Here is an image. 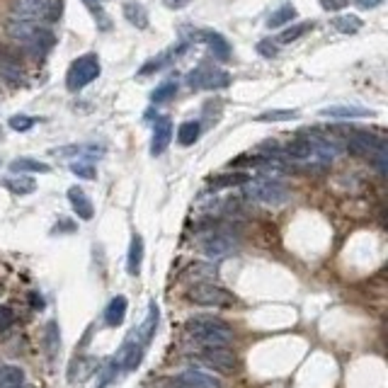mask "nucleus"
Listing matches in <instances>:
<instances>
[{
  "mask_svg": "<svg viewBox=\"0 0 388 388\" xmlns=\"http://www.w3.org/2000/svg\"><path fill=\"white\" fill-rule=\"evenodd\" d=\"M51 168H49L47 163H42V160H34V158H17L10 163V172H49Z\"/></svg>",
  "mask_w": 388,
  "mask_h": 388,
  "instance_id": "obj_26",
  "label": "nucleus"
},
{
  "mask_svg": "<svg viewBox=\"0 0 388 388\" xmlns=\"http://www.w3.org/2000/svg\"><path fill=\"white\" fill-rule=\"evenodd\" d=\"M311 22H298V25H292L289 29H284L282 34H279V42L282 44H292V42H296L298 37H303L306 32H311Z\"/></svg>",
  "mask_w": 388,
  "mask_h": 388,
  "instance_id": "obj_34",
  "label": "nucleus"
},
{
  "mask_svg": "<svg viewBox=\"0 0 388 388\" xmlns=\"http://www.w3.org/2000/svg\"><path fill=\"white\" fill-rule=\"evenodd\" d=\"M165 64H168V53H163V56H158V59L148 61V64H146L144 68L138 70V75H148V73H153V70H160Z\"/></svg>",
  "mask_w": 388,
  "mask_h": 388,
  "instance_id": "obj_38",
  "label": "nucleus"
},
{
  "mask_svg": "<svg viewBox=\"0 0 388 388\" xmlns=\"http://www.w3.org/2000/svg\"><path fill=\"white\" fill-rule=\"evenodd\" d=\"M70 170H73L78 177H83V180H92V177H95V168H92V163H88V160L70 163Z\"/></svg>",
  "mask_w": 388,
  "mask_h": 388,
  "instance_id": "obj_36",
  "label": "nucleus"
},
{
  "mask_svg": "<svg viewBox=\"0 0 388 388\" xmlns=\"http://www.w3.org/2000/svg\"><path fill=\"white\" fill-rule=\"evenodd\" d=\"M296 8L294 5H282L279 10H274L270 15V20H267V27L270 29H276V27H282V25H287V22H292V20H296Z\"/></svg>",
  "mask_w": 388,
  "mask_h": 388,
  "instance_id": "obj_28",
  "label": "nucleus"
},
{
  "mask_svg": "<svg viewBox=\"0 0 388 388\" xmlns=\"http://www.w3.org/2000/svg\"><path fill=\"white\" fill-rule=\"evenodd\" d=\"M144 345H138V340L133 337H129L127 342H124L122 352H119V364H122L124 372H133V369H138V364H141V359H144Z\"/></svg>",
  "mask_w": 388,
  "mask_h": 388,
  "instance_id": "obj_15",
  "label": "nucleus"
},
{
  "mask_svg": "<svg viewBox=\"0 0 388 388\" xmlns=\"http://www.w3.org/2000/svg\"><path fill=\"white\" fill-rule=\"evenodd\" d=\"M359 10H374V8L383 5V0H352Z\"/></svg>",
  "mask_w": 388,
  "mask_h": 388,
  "instance_id": "obj_41",
  "label": "nucleus"
},
{
  "mask_svg": "<svg viewBox=\"0 0 388 388\" xmlns=\"http://www.w3.org/2000/svg\"><path fill=\"white\" fill-rule=\"evenodd\" d=\"M202 253L207 257H214V260H224V257L233 255L235 250L240 248V238L233 233V231H224L218 226V231H211L202 238L199 243Z\"/></svg>",
  "mask_w": 388,
  "mask_h": 388,
  "instance_id": "obj_6",
  "label": "nucleus"
},
{
  "mask_svg": "<svg viewBox=\"0 0 388 388\" xmlns=\"http://www.w3.org/2000/svg\"><path fill=\"white\" fill-rule=\"evenodd\" d=\"M245 199L257 204H265V207H282L289 202V190L282 182L272 180V177H257V180H248L243 185Z\"/></svg>",
  "mask_w": 388,
  "mask_h": 388,
  "instance_id": "obj_3",
  "label": "nucleus"
},
{
  "mask_svg": "<svg viewBox=\"0 0 388 388\" xmlns=\"http://www.w3.org/2000/svg\"><path fill=\"white\" fill-rule=\"evenodd\" d=\"M61 8H64L61 0H15V3H12V20L56 22L61 15Z\"/></svg>",
  "mask_w": 388,
  "mask_h": 388,
  "instance_id": "obj_4",
  "label": "nucleus"
},
{
  "mask_svg": "<svg viewBox=\"0 0 388 388\" xmlns=\"http://www.w3.org/2000/svg\"><path fill=\"white\" fill-rule=\"evenodd\" d=\"M175 92H177L175 80H165V83H160V86L151 92V100H153L155 105H160V102H168L170 97H175Z\"/></svg>",
  "mask_w": 388,
  "mask_h": 388,
  "instance_id": "obj_32",
  "label": "nucleus"
},
{
  "mask_svg": "<svg viewBox=\"0 0 388 388\" xmlns=\"http://www.w3.org/2000/svg\"><path fill=\"white\" fill-rule=\"evenodd\" d=\"M0 78L10 80V83H20V80L25 78L20 61L8 51H0Z\"/></svg>",
  "mask_w": 388,
  "mask_h": 388,
  "instance_id": "obj_21",
  "label": "nucleus"
},
{
  "mask_svg": "<svg viewBox=\"0 0 388 388\" xmlns=\"http://www.w3.org/2000/svg\"><path fill=\"white\" fill-rule=\"evenodd\" d=\"M202 37H204V42H207L209 51L214 53V59H218V61H229L231 59V44H229V39H226L224 34L207 29V32H202Z\"/></svg>",
  "mask_w": 388,
  "mask_h": 388,
  "instance_id": "obj_17",
  "label": "nucleus"
},
{
  "mask_svg": "<svg viewBox=\"0 0 388 388\" xmlns=\"http://www.w3.org/2000/svg\"><path fill=\"white\" fill-rule=\"evenodd\" d=\"M320 117H325V119H364V117H374V112L367 109V107H357V105H333V107H323V109H320Z\"/></svg>",
  "mask_w": 388,
  "mask_h": 388,
  "instance_id": "obj_14",
  "label": "nucleus"
},
{
  "mask_svg": "<svg viewBox=\"0 0 388 388\" xmlns=\"http://www.w3.org/2000/svg\"><path fill=\"white\" fill-rule=\"evenodd\" d=\"M296 109H270V112H262L255 117V122H289V119H296Z\"/></svg>",
  "mask_w": 388,
  "mask_h": 388,
  "instance_id": "obj_33",
  "label": "nucleus"
},
{
  "mask_svg": "<svg viewBox=\"0 0 388 388\" xmlns=\"http://www.w3.org/2000/svg\"><path fill=\"white\" fill-rule=\"evenodd\" d=\"M172 141V122L170 117H158L153 124V141H151V155H160L168 151Z\"/></svg>",
  "mask_w": 388,
  "mask_h": 388,
  "instance_id": "obj_13",
  "label": "nucleus"
},
{
  "mask_svg": "<svg viewBox=\"0 0 388 388\" xmlns=\"http://www.w3.org/2000/svg\"><path fill=\"white\" fill-rule=\"evenodd\" d=\"M197 359L202 364H207L209 369H216V372L233 374L240 367V359L233 350L229 347H202L197 352Z\"/></svg>",
  "mask_w": 388,
  "mask_h": 388,
  "instance_id": "obj_9",
  "label": "nucleus"
},
{
  "mask_svg": "<svg viewBox=\"0 0 388 388\" xmlns=\"http://www.w3.org/2000/svg\"><path fill=\"white\" fill-rule=\"evenodd\" d=\"M187 298L192 303H199V306H209V309H229L235 303V296L224 287H216V284H194L187 292Z\"/></svg>",
  "mask_w": 388,
  "mask_h": 388,
  "instance_id": "obj_7",
  "label": "nucleus"
},
{
  "mask_svg": "<svg viewBox=\"0 0 388 388\" xmlns=\"http://www.w3.org/2000/svg\"><path fill=\"white\" fill-rule=\"evenodd\" d=\"M127 298L124 296H114L112 301L107 303L105 309V323L112 325V328H117V325L124 323V318H127Z\"/></svg>",
  "mask_w": 388,
  "mask_h": 388,
  "instance_id": "obj_22",
  "label": "nucleus"
},
{
  "mask_svg": "<svg viewBox=\"0 0 388 388\" xmlns=\"http://www.w3.org/2000/svg\"><path fill=\"white\" fill-rule=\"evenodd\" d=\"M100 59H97L95 53H86V56H80L70 64L68 73H66V88L70 92H78L83 90L86 86H90L92 80L100 75Z\"/></svg>",
  "mask_w": 388,
  "mask_h": 388,
  "instance_id": "obj_5",
  "label": "nucleus"
},
{
  "mask_svg": "<svg viewBox=\"0 0 388 388\" xmlns=\"http://www.w3.org/2000/svg\"><path fill=\"white\" fill-rule=\"evenodd\" d=\"M250 180L248 172H229V175H216L209 180L211 190H226V187H243L245 182Z\"/></svg>",
  "mask_w": 388,
  "mask_h": 388,
  "instance_id": "obj_24",
  "label": "nucleus"
},
{
  "mask_svg": "<svg viewBox=\"0 0 388 388\" xmlns=\"http://www.w3.org/2000/svg\"><path fill=\"white\" fill-rule=\"evenodd\" d=\"M303 136H306V141L311 146V160H315V163H333L342 153V146L337 144L335 138L323 136L318 131H309Z\"/></svg>",
  "mask_w": 388,
  "mask_h": 388,
  "instance_id": "obj_11",
  "label": "nucleus"
},
{
  "mask_svg": "<svg viewBox=\"0 0 388 388\" xmlns=\"http://www.w3.org/2000/svg\"><path fill=\"white\" fill-rule=\"evenodd\" d=\"M177 386L180 388H224V383L216 376L202 372V369H185L177 376Z\"/></svg>",
  "mask_w": 388,
  "mask_h": 388,
  "instance_id": "obj_12",
  "label": "nucleus"
},
{
  "mask_svg": "<svg viewBox=\"0 0 388 388\" xmlns=\"http://www.w3.org/2000/svg\"><path fill=\"white\" fill-rule=\"evenodd\" d=\"M68 202H70V207H73V211L78 214V218H83V221H90L92 214H95L92 202L88 199V194L80 190V187H70V190H68Z\"/></svg>",
  "mask_w": 388,
  "mask_h": 388,
  "instance_id": "obj_18",
  "label": "nucleus"
},
{
  "mask_svg": "<svg viewBox=\"0 0 388 388\" xmlns=\"http://www.w3.org/2000/svg\"><path fill=\"white\" fill-rule=\"evenodd\" d=\"M100 3H105V0H86V5H100Z\"/></svg>",
  "mask_w": 388,
  "mask_h": 388,
  "instance_id": "obj_43",
  "label": "nucleus"
},
{
  "mask_svg": "<svg viewBox=\"0 0 388 388\" xmlns=\"http://www.w3.org/2000/svg\"><path fill=\"white\" fill-rule=\"evenodd\" d=\"M34 122H37L34 117H27V114H15V117H10V129H12V131H29V129L34 127Z\"/></svg>",
  "mask_w": 388,
  "mask_h": 388,
  "instance_id": "obj_35",
  "label": "nucleus"
},
{
  "mask_svg": "<svg viewBox=\"0 0 388 388\" xmlns=\"http://www.w3.org/2000/svg\"><path fill=\"white\" fill-rule=\"evenodd\" d=\"M124 17L129 20V25L138 27V29H146V27H148V12H146V8L141 5V3H136V0L124 3Z\"/></svg>",
  "mask_w": 388,
  "mask_h": 388,
  "instance_id": "obj_23",
  "label": "nucleus"
},
{
  "mask_svg": "<svg viewBox=\"0 0 388 388\" xmlns=\"http://www.w3.org/2000/svg\"><path fill=\"white\" fill-rule=\"evenodd\" d=\"M192 0H165V5L170 8V10H180V8L190 5Z\"/></svg>",
  "mask_w": 388,
  "mask_h": 388,
  "instance_id": "obj_42",
  "label": "nucleus"
},
{
  "mask_svg": "<svg viewBox=\"0 0 388 388\" xmlns=\"http://www.w3.org/2000/svg\"><path fill=\"white\" fill-rule=\"evenodd\" d=\"M333 27L342 34H357L359 29H362V20H359L357 15H340L333 20Z\"/></svg>",
  "mask_w": 388,
  "mask_h": 388,
  "instance_id": "obj_29",
  "label": "nucleus"
},
{
  "mask_svg": "<svg viewBox=\"0 0 388 388\" xmlns=\"http://www.w3.org/2000/svg\"><path fill=\"white\" fill-rule=\"evenodd\" d=\"M47 350L49 357H56V352L61 350V330L56 320H49L47 323Z\"/></svg>",
  "mask_w": 388,
  "mask_h": 388,
  "instance_id": "obj_31",
  "label": "nucleus"
},
{
  "mask_svg": "<svg viewBox=\"0 0 388 388\" xmlns=\"http://www.w3.org/2000/svg\"><path fill=\"white\" fill-rule=\"evenodd\" d=\"M3 185H5L12 194H32V192L37 190V182L29 180V177H22V175L20 177H5Z\"/></svg>",
  "mask_w": 388,
  "mask_h": 388,
  "instance_id": "obj_27",
  "label": "nucleus"
},
{
  "mask_svg": "<svg viewBox=\"0 0 388 388\" xmlns=\"http://www.w3.org/2000/svg\"><path fill=\"white\" fill-rule=\"evenodd\" d=\"M22 383H25V374L20 367H12V364L0 367V388H20Z\"/></svg>",
  "mask_w": 388,
  "mask_h": 388,
  "instance_id": "obj_25",
  "label": "nucleus"
},
{
  "mask_svg": "<svg viewBox=\"0 0 388 388\" xmlns=\"http://www.w3.org/2000/svg\"><path fill=\"white\" fill-rule=\"evenodd\" d=\"M8 32H10V37L15 39V42L20 44L29 56H37V59L47 56V53L51 51L53 42H56V37H53L51 29L39 27L37 22L12 20L10 25H8Z\"/></svg>",
  "mask_w": 388,
  "mask_h": 388,
  "instance_id": "obj_2",
  "label": "nucleus"
},
{
  "mask_svg": "<svg viewBox=\"0 0 388 388\" xmlns=\"http://www.w3.org/2000/svg\"><path fill=\"white\" fill-rule=\"evenodd\" d=\"M229 83L231 75L224 68H216V66L209 64H202L187 75V86L192 90H221V88H229Z\"/></svg>",
  "mask_w": 388,
  "mask_h": 388,
  "instance_id": "obj_8",
  "label": "nucleus"
},
{
  "mask_svg": "<svg viewBox=\"0 0 388 388\" xmlns=\"http://www.w3.org/2000/svg\"><path fill=\"white\" fill-rule=\"evenodd\" d=\"M144 265V238L138 233L131 235V243H129V257H127V270L131 276H136Z\"/></svg>",
  "mask_w": 388,
  "mask_h": 388,
  "instance_id": "obj_20",
  "label": "nucleus"
},
{
  "mask_svg": "<svg viewBox=\"0 0 388 388\" xmlns=\"http://www.w3.org/2000/svg\"><path fill=\"white\" fill-rule=\"evenodd\" d=\"M158 320H160V313H158V306L151 303L148 306V315H146V323L141 325L138 330H133V337L138 340V345H148L155 335V328H158Z\"/></svg>",
  "mask_w": 388,
  "mask_h": 388,
  "instance_id": "obj_19",
  "label": "nucleus"
},
{
  "mask_svg": "<svg viewBox=\"0 0 388 388\" xmlns=\"http://www.w3.org/2000/svg\"><path fill=\"white\" fill-rule=\"evenodd\" d=\"M347 151L354 155L374 158V155L386 153V138L374 136V133H369V131H352L350 141H347Z\"/></svg>",
  "mask_w": 388,
  "mask_h": 388,
  "instance_id": "obj_10",
  "label": "nucleus"
},
{
  "mask_svg": "<svg viewBox=\"0 0 388 388\" xmlns=\"http://www.w3.org/2000/svg\"><path fill=\"white\" fill-rule=\"evenodd\" d=\"M185 333L202 347H226L233 340V328L218 315H192L185 323Z\"/></svg>",
  "mask_w": 388,
  "mask_h": 388,
  "instance_id": "obj_1",
  "label": "nucleus"
},
{
  "mask_svg": "<svg viewBox=\"0 0 388 388\" xmlns=\"http://www.w3.org/2000/svg\"><path fill=\"white\" fill-rule=\"evenodd\" d=\"M182 276L197 284H211V279L218 276V267L214 262H192V265L185 267Z\"/></svg>",
  "mask_w": 388,
  "mask_h": 388,
  "instance_id": "obj_16",
  "label": "nucleus"
},
{
  "mask_svg": "<svg viewBox=\"0 0 388 388\" xmlns=\"http://www.w3.org/2000/svg\"><path fill=\"white\" fill-rule=\"evenodd\" d=\"M199 131H202L199 122L180 124V129H177V141H180V146H192L199 138Z\"/></svg>",
  "mask_w": 388,
  "mask_h": 388,
  "instance_id": "obj_30",
  "label": "nucleus"
},
{
  "mask_svg": "<svg viewBox=\"0 0 388 388\" xmlns=\"http://www.w3.org/2000/svg\"><path fill=\"white\" fill-rule=\"evenodd\" d=\"M257 51H260L265 59H274L276 56V47L272 42H260L257 44Z\"/></svg>",
  "mask_w": 388,
  "mask_h": 388,
  "instance_id": "obj_40",
  "label": "nucleus"
},
{
  "mask_svg": "<svg viewBox=\"0 0 388 388\" xmlns=\"http://www.w3.org/2000/svg\"><path fill=\"white\" fill-rule=\"evenodd\" d=\"M320 5H323L325 10L335 12V10H342V8L350 5V0H320Z\"/></svg>",
  "mask_w": 388,
  "mask_h": 388,
  "instance_id": "obj_39",
  "label": "nucleus"
},
{
  "mask_svg": "<svg viewBox=\"0 0 388 388\" xmlns=\"http://www.w3.org/2000/svg\"><path fill=\"white\" fill-rule=\"evenodd\" d=\"M12 323H15V313H12V309H8V306H0V333L10 330Z\"/></svg>",
  "mask_w": 388,
  "mask_h": 388,
  "instance_id": "obj_37",
  "label": "nucleus"
}]
</instances>
